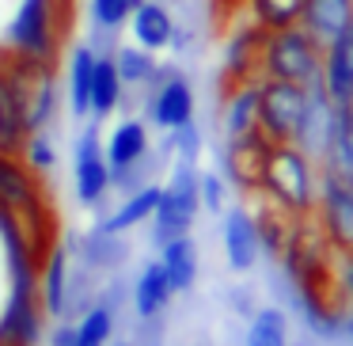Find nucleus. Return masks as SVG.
Here are the masks:
<instances>
[{
	"mask_svg": "<svg viewBox=\"0 0 353 346\" xmlns=\"http://www.w3.org/2000/svg\"><path fill=\"white\" fill-rule=\"evenodd\" d=\"M247 8H251V23H259L270 35V31L296 27L304 0H247Z\"/></svg>",
	"mask_w": 353,
	"mask_h": 346,
	"instance_id": "a878e982",
	"label": "nucleus"
},
{
	"mask_svg": "<svg viewBox=\"0 0 353 346\" xmlns=\"http://www.w3.org/2000/svg\"><path fill=\"white\" fill-rule=\"evenodd\" d=\"M50 346H77V323L57 320V327L50 331Z\"/></svg>",
	"mask_w": 353,
	"mask_h": 346,
	"instance_id": "2f4dec72",
	"label": "nucleus"
},
{
	"mask_svg": "<svg viewBox=\"0 0 353 346\" xmlns=\"http://www.w3.org/2000/svg\"><path fill=\"white\" fill-rule=\"evenodd\" d=\"M334 282H338V293H342L345 308L353 312V247H334Z\"/></svg>",
	"mask_w": 353,
	"mask_h": 346,
	"instance_id": "c756f323",
	"label": "nucleus"
},
{
	"mask_svg": "<svg viewBox=\"0 0 353 346\" xmlns=\"http://www.w3.org/2000/svg\"><path fill=\"white\" fill-rule=\"evenodd\" d=\"M243 346H289V316L277 305H259L247 320Z\"/></svg>",
	"mask_w": 353,
	"mask_h": 346,
	"instance_id": "393cba45",
	"label": "nucleus"
},
{
	"mask_svg": "<svg viewBox=\"0 0 353 346\" xmlns=\"http://www.w3.org/2000/svg\"><path fill=\"white\" fill-rule=\"evenodd\" d=\"M262 42H266V31L259 23L239 27L228 39V50H224V77L232 84H259L262 80Z\"/></svg>",
	"mask_w": 353,
	"mask_h": 346,
	"instance_id": "9b49d317",
	"label": "nucleus"
},
{
	"mask_svg": "<svg viewBox=\"0 0 353 346\" xmlns=\"http://www.w3.org/2000/svg\"><path fill=\"white\" fill-rule=\"evenodd\" d=\"M198 198H201V209L224 213L228 209V179L221 171H198Z\"/></svg>",
	"mask_w": 353,
	"mask_h": 346,
	"instance_id": "c85d7f7f",
	"label": "nucleus"
},
{
	"mask_svg": "<svg viewBox=\"0 0 353 346\" xmlns=\"http://www.w3.org/2000/svg\"><path fill=\"white\" fill-rule=\"evenodd\" d=\"M114 346H133V343H114Z\"/></svg>",
	"mask_w": 353,
	"mask_h": 346,
	"instance_id": "f704fd0d",
	"label": "nucleus"
},
{
	"mask_svg": "<svg viewBox=\"0 0 353 346\" xmlns=\"http://www.w3.org/2000/svg\"><path fill=\"white\" fill-rule=\"evenodd\" d=\"M353 23V0H304L300 8V27L319 42L323 50L345 35Z\"/></svg>",
	"mask_w": 353,
	"mask_h": 346,
	"instance_id": "f3484780",
	"label": "nucleus"
},
{
	"mask_svg": "<svg viewBox=\"0 0 353 346\" xmlns=\"http://www.w3.org/2000/svg\"><path fill=\"white\" fill-rule=\"evenodd\" d=\"M95 50L77 46L69 54V103H72V118H88L92 110V73H95Z\"/></svg>",
	"mask_w": 353,
	"mask_h": 346,
	"instance_id": "b1692460",
	"label": "nucleus"
},
{
	"mask_svg": "<svg viewBox=\"0 0 353 346\" xmlns=\"http://www.w3.org/2000/svg\"><path fill=\"white\" fill-rule=\"evenodd\" d=\"M69 274H72V251H69V244L57 240L39 267V297H42V308H46V320H65Z\"/></svg>",
	"mask_w": 353,
	"mask_h": 346,
	"instance_id": "f8f14e48",
	"label": "nucleus"
},
{
	"mask_svg": "<svg viewBox=\"0 0 353 346\" xmlns=\"http://www.w3.org/2000/svg\"><path fill=\"white\" fill-rule=\"evenodd\" d=\"M12 297V267H8V251H4V236H0V312Z\"/></svg>",
	"mask_w": 353,
	"mask_h": 346,
	"instance_id": "7c9ffc66",
	"label": "nucleus"
},
{
	"mask_svg": "<svg viewBox=\"0 0 353 346\" xmlns=\"http://www.w3.org/2000/svg\"><path fill=\"white\" fill-rule=\"evenodd\" d=\"M323 69V46L304 31V27H285L270 31L262 42V80H289V84H319Z\"/></svg>",
	"mask_w": 353,
	"mask_h": 346,
	"instance_id": "20e7f679",
	"label": "nucleus"
},
{
	"mask_svg": "<svg viewBox=\"0 0 353 346\" xmlns=\"http://www.w3.org/2000/svg\"><path fill=\"white\" fill-rule=\"evenodd\" d=\"M307 103V88L289 80H259V133L270 145H292Z\"/></svg>",
	"mask_w": 353,
	"mask_h": 346,
	"instance_id": "39448f33",
	"label": "nucleus"
},
{
	"mask_svg": "<svg viewBox=\"0 0 353 346\" xmlns=\"http://www.w3.org/2000/svg\"><path fill=\"white\" fill-rule=\"evenodd\" d=\"M130 300H133L137 320H160V316H168L171 300H175V289H171V282H168V274H163L160 259H148L145 267L137 270L133 289H130Z\"/></svg>",
	"mask_w": 353,
	"mask_h": 346,
	"instance_id": "4468645a",
	"label": "nucleus"
},
{
	"mask_svg": "<svg viewBox=\"0 0 353 346\" xmlns=\"http://www.w3.org/2000/svg\"><path fill=\"white\" fill-rule=\"evenodd\" d=\"M19 160H23L34 175H46V171L57 164L54 137H50V133H31V137H27V145H23V153H19Z\"/></svg>",
	"mask_w": 353,
	"mask_h": 346,
	"instance_id": "cd10ccee",
	"label": "nucleus"
},
{
	"mask_svg": "<svg viewBox=\"0 0 353 346\" xmlns=\"http://www.w3.org/2000/svg\"><path fill=\"white\" fill-rule=\"evenodd\" d=\"M319 84L334 107H345L353 99V31L338 35L327 50H323V69Z\"/></svg>",
	"mask_w": 353,
	"mask_h": 346,
	"instance_id": "ddd939ff",
	"label": "nucleus"
},
{
	"mask_svg": "<svg viewBox=\"0 0 353 346\" xmlns=\"http://www.w3.org/2000/svg\"><path fill=\"white\" fill-rule=\"evenodd\" d=\"M110 61H114L118 77H122V88H152V80L160 77L156 54H148V50H141V46H122V42H114Z\"/></svg>",
	"mask_w": 353,
	"mask_h": 346,
	"instance_id": "5701e85b",
	"label": "nucleus"
},
{
	"mask_svg": "<svg viewBox=\"0 0 353 346\" xmlns=\"http://www.w3.org/2000/svg\"><path fill=\"white\" fill-rule=\"evenodd\" d=\"M160 267H163V274H168L171 289L190 293L194 285H198V270H201L194 236H179V240H171V244H163L160 247Z\"/></svg>",
	"mask_w": 353,
	"mask_h": 346,
	"instance_id": "aec40b11",
	"label": "nucleus"
},
{
	"mask_svg": "<svg viewBox=\"0 0 353 346\" xmlns=\"http://www.w3.org/2000/svg\"><path fill=\"white\" fill-rule=\"evenodd\" d=\"M148 153H152V141H148V126L141 122V118H122V122H114L107 145H103V156H107L110 175H118V171L141 164Z\"/></svg>",
	"mask_w": 353,
	"mask_h": 346,
	"instance_id": "dca6fc26",
	"label": "nucleus"
},
{
	"mask_svg": "<svg viewBox=\"0 0 353 346\" xmlns=\"http://www.w3.org/2000/svg\"><path fill=\"white\" fill-rule=\"evenodd\" d=\"M69 251H72V262H80V267L95 278H114L118 270L125 267V259H130L125 236L107 232V229H99V224H92V229L80 232V236H69Z\"/></svg>",
	"mask_w": 353,
	"mask_h": 346,
	"instance_id": "1a4fd4ad",
	"label": "nucleus"
},
{
	"mask_svg": "<svg viewBox=\"0 0 353 346\" xmlns=\"http://www.w3.org/2000/svg\"><path fill=\"white\" fill-rule=\"evenodd\" d=\"M0 209H8L12 217H19V224L31 232L39 255L46 259V251L57 244L46 191H42L39 175L19 156H8V153H0Z\"/></svg>",
	"mask_w": 353,
	"mask_h": 346,
	"instance_id": "f257e3e1",
	"label": "nucleus"
},
{
	"mask_svg": "<svg viewBox=\"0 0 353 346\" xmlns=\"http://www.w3.org/2000/svg\"><path fill=\"white\" fill-rule=\"evenodd\" d=\"M342 338L353 346V312H345V320H342Z\"/></svg>",
	"mask_w": 353,
	"mask_h": 346,
	"instance_id": "72a5a7b5",
	"label": "nucleus"
},
{
	"mask_svg": "<svg viewBox=\"0 0 353 346\" xmlns=\"http://www.w3.org/2000/svg\"><path fill=\"white\" fill-rule=\"evenodd\" d=\"M259 130V84H232L224 99V141Z\"/></svg>",
	"mask_w": 353,
	"mask_h": 346,
	"instance_id": "412c9836",
	"label": "nucleus"
},
{
	"mask_svg": "<svg viewBox=\"0 0 353 346\" xmlns=\"http://www.w3.org/2000/svg\"><path fill=\"white\" fill-rule=\"evenodd\" d=\"M198 213H201L198 164L171 160L168 179H163V191H160V206H156V213L148 217V240H152V247L160 251L163 244H171V240L190 236Z\"/></svg>",
	"mask_w": 353,
	"mask_h": 346,
	"instance_id": "7ed1b4c3",
	"label": "nucleus"
},
{
	"mask_svg": "<svg viewBox=\"0 0 353 346\" xmlns=\"http://www.w3.org/2000/svg\"><path fill=\"white\" fill-rule=\"evenodd\" d=\"M262 194L285 206L289 213L304 217L315 209V194H319V164L296 145H270L266 164H262Z\"/></svg>",
	"mask_w": 353,
	"mask_h": 346,
	"instance_id": "f03ea898",
	"label": "nucleus"
},
{
	"mask_svg": "<svg viewBox=\"0 0 353 346\" xmlns=\"http://www.w3.org/2000/svg\"><path fill=\"white\" fill-rule=\"evenodd\" d=\"M228 300H232V308H236V316H243V320H251L254 308H259V305L251 300V293L239 289V285H236V289H228Z\"/></svg>",
	"mask_w": 353,
	"mask_h": 346,
	"instance_id": "473e14b6",
	"label": "nucleus"
},
{
	"mask_svg": "<svg viewBox=\"0 0 353 346\" xmlns=\"http://www.w3.org/2000/svg\"><path fill=\"white\" fill-rule=\"evenodd\" d=\"M160 191H163V183L156 179V183H145L141 191L122 194V202H118L114 209H107V213H103L95 224H99V229H107V232H118V236H125L130 229L145 224L148 217L156 213V206H160Z\"/></svg>",
	"mask_w": 353,
	"mask_h": 346,
	"instance_id": "a211bd4d",
	"label": "nucleus"
},
{
	"mask_svg": "<svg viewBox=\"0 0 353 346\" xmlns=\"http://www.w3.org/2000/svg\"><path fill=\"white\" fill-rule=\"evenodd\" d=\"M122 95H125V88H122V77H118L110 54H99L95 57V73H92V110H88V118L92 122L110 118L118 110V103H122Z\"/></svg>",
	"mask_w": 353,
	"mask_h": 346,
	"instance_id": "4be33fe9",
	"label": "nucleus"
},
{
	"mask_svg": "<svg viewBox=\"0 0 353 346\" xmlns=\"http://www.w3.org/2000/svg\"><path fill=\"white\" fill-rule=\"evenodd\" d=\"M137 4L141 0H92V8H88L92 39H88V46H92L95 54H110V50H114V35L130 23Z\"/></svg>",
	"mask_w": 353,
	"mask_h": 346,
	"instance_id": "6ab92c4d",
	"label": "nucleus"
},
{
	"mask_svg": "<svg viewBox=\"0 0 353 346\" xmlns=\"http://www.w3.org/2000/svg\"><path fill=\"white\" fill-rule=\"evenodd\" d=\"M72 183H77L80 206L99 209V217L107 213V198L114 186H110V168H107V156H103V141L95 122H88L84 133L77 137V145H72Z\"/></svg>",
	"mask_w": 353,
	"mask_h": 346,
	"instance_id": "423d86ee",
	"label": "nucleus"
},
{
	"mask_svg": "<svg viewBox=\"0 0 353 346\" xmlns=\"http://www.w3.org/2000/svg\"><path fill=\"white\" fill-rule=\"evenodd\" d=\"M125 27H130L133 42L141 50H148V54H160V50H168L175 42V19H171L163 0H141Z\"/></svg>",
	"mask_w": 353,
	"mask_h": 346,
	"instance_id": "2eb2a0df",
	"label": "nucleus"
},
{
	"mask_svg": "<svg viewBox=\"0 0 353 346\" xmlns=\"http://www.w3.org/2000/svg\"><path fill=\"white\" fill-rule=\"evenodd\" d=\"M315 224L330 247H353V183L334 171L319 168V194H315Z\"/></svg>",
	"mask_w": 353,
	"mask_h": 346,
	"instance_id": "6e6552de",
	"label": "nucleus"
},
{
	"mask_svg": "<svg viewBox=\"0 0 353 346\" xmlns=\"http://www.w3.org/2000/svg\"><path fill=\"white\" fill-rule=\"evenodd\" d=\"M145 115L156 130L171 133L179 126L198 118V99H194V84L171 65H160V77L152 80L145 99Z\"/></svg>",
	"mask_w": 353,
	"mask_h": 346,
	"instance_id": "0eeeda50",
	"label": "nucleus"
},
{
	"mask_svg": "<svg viewBox=\"0 0 353 346\" xmlns=\"http://www.w3.org/2000/svg\"><path fill=\"white\" fill-rule=\"evenodd\" d=\"M221 221V240H224V259L236 274H247V270L259 267L262 259V240H259V224H254L251 209L247 206H228Z\"/></svg>",
	"mask_w": 353,
	"mask_h": 346,
	"instance_id": "9d476101",
	"label": "nucleus"
},
{
	"mask_svg": "<svg viewBox=\"0 0 353 346\" xmlns=\"http://www.w3.org/2000/svg\"><path fill=\"white\" fill-rule=\"evenodd\" d=\"M168 148H171V160H183V164H198L201 148H205V137H201V126L198 118L186 126H179V130L168 133Z\"/></svg>",
	"mask_w": 353,
	"mask_h": 346,
	"instance_id": "bb28decb",
	"label": "nucleus"
}]
</instances>
